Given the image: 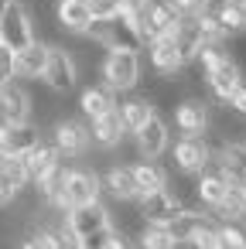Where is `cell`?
Instances as JSON below:
<instances>
[{
	"label": "cell",
	"instance_id": "cell-36",
	"mask_svg": "<svg viewBox=\"0 0 246 249\" xmlns=\"http://www.w3.org/2000/svg\"><path fill=\"white\" fill-rule=\"evenodd\" d=\"M171 4L178 7V14L181 18H195V14H205L215 0H171Z\"/></svg>",
	"mask_w": 246,
	"mask_h": 249
},
{
	"label": "cell",
	"instance_id": "cell-22",
	"mask_svg": "<svg viewBox=\"0 0 246 249\" xmlns=\"http://www.w3.org/2000/svg\"><path fill=\"white\" fill-rule=\"evenodd\" d=\"M103 178V188L116 198V201H137L140 198V191H137V181H133V171L130 167H123V164H113L106 174H99Z\"/></svg>",
	"mask_w": 246,
	"mask_h": 249
},
{
	"label": "cell",
	"instance_id": "cell-37",
	"mask_svg": "<svg viewBox=\"0 0 246 249\" xmlns=\"http://www.w3.org/2000/svg\"><path fill=\"white\" fill-rule=\"evenodd\" d=\"M103 249H137V242H133V239H130L127 232H120V229H113Z\"/></svg>",
	"mask_w": 246,
	"mask_h": 249
},
{
	"label": "cell",
	"instance_id": "cell-27",
	"mask_svg": "<svg viewBox=\"0 0 246 249\" xmlns=\"http://www.w3.org/2000/svg\"><path fill=\"white\" fill-rule=\"evenodd\" d=\"M151 113H154V103H151L147 96H133V99H127V103L120 106V123H123L127 133H137Z\"/></svg>",
	"mask_w": 246,
	"mask_h": 249
},
{
	"label": "cell",
	"instance_id": "cell-1",
	"mask_svg": "<svg viewBox=\"0 0 246 249\" xmlns=\"http://www.w3.org/2000/svg\"><path fill=\"white\" fill-rule=\"evenodd\" d=\"M93 41H99L103 48H120V52H140L144 48V38L137 31V21L130 14H113L106 21H93L89 31H86Z\"/></svg>",
	"mask_w": 246,
	"mask_h": 249
},
{
	"label": "cell",
	"instance_id": "cell-24",
	"mask_svg": "<svg viewBox=\"0 0 246 249\" xmlns=\"http://www.w3.org/2000/svg\"><path fill=\"white\" fill-rule=\"evenodd\" d=\"M113 106H116V96H113V89L106 82L103 86H86L79 92V109H82L86 120H93V116H99V113H106Z\"/></svg>",
	"mask_w": 246,
	"mask_h": 249
},
{
	"label": "cell",
	"instance_id": "cell-26",
	"mask_svg": "<svg viewBox=\"0 0 246 249\" xmlns=\"http://www.w3.org/2000/svg\"><path fill=\"white\" fill-rule=\"evenodd\" d=\"M130 171H133V181H137V191H140V195L157 191V188L168 184V171H164L157 160H147V157H144V160H137Z\"/></svg>",
	"mask_w": 246,
	"mask_h": 249
},
{
	"label": "cell",
	"instance_id": "cell-41",
	"mask_svg": "<svg viewBox=\"0 0 246 249\" xmlns=\"http://www.w3.org/2000/svg\"><path fill=\"white\" fill-rule=\"evenodd\" d=\"M239 14H243V24H246V0H243V4H239Z\"/></svg>",
	"mask_w": 246,
	"mask_h": 249
},
{
	"label": "cell",
	"instance_id": "cell-30",
	"mask_svg": "<svg viewBox=\"0 0 246 249\" xmlns=\"http://www.w3.org/2000/svg\"><path fill=\"white\" fill-rule=\"evenodd\" d=\"M208 215H215V218H222V222L246 218V205H243V191H239V184H229L226 198H222L219 205H212V212H208Z\"/></svg>",
	"mask_w": 246,
	"mask_h": 249
},
{
	"label": "cell",
	"instance_id": "cell-18",
	"mask_svg": "<svg viewBox=\"0 0 246 249\" xmlns=\"http://www.w3.org/2000/svg\"><path fill=\"white\" fill-rule=\"evenodd\" d=\"M62 160V154H58V147L55 143H45V140H38L28 154H21V164H24V171H28V184H38L55 164Z\"/></svg>",
	"mask_w": 246,
	"mask_h": 249
},
{
	"label": "cell",
	"instance_id": "cell-10",
	"mask_svg": "<svg viewBox=\"0 0 246 249\" xmlns=\"http://www.w3.org/2000/svg\"><path fill=\"white\" fill-rule=\"evenodd\" d=\"M52 143L58 147L62 157H79V154H86V147L93 143V137H89V126L82 120L58 116L55 120V130H52Z\"/></svg>",
	"mask_w": 246,
	"mask_h": 249
},
{
	"label": "cell",
	"instance_id": "cell-29",
	"mask_svg": "<svg viewBox=\"0 0 246 249\" xmlns=\"http://www.w3.org/2000/svg\"><path fill=\"white\" fill-rule=\"evenodd\" d=\"M133 242H137V249H178L171 232L164 225H154V222H144L140 232L133 235Z\"/></svg>",
	"mask_w": 246,
	"mask_h": 249
},
{
	"label": "cell",
	"instance_id": "cell-7",
	"mask_svg": "<svg viewBox=\"0 0 246 249\" xmlns=\"http://www.w3.org/2000/svg\"><path fill=\"white\" fill-rule=\"evenodd\" d=\"M0 41H4L7 48L21 52L35 41V24H31V11L24 4H18V0H11L4 18H0Z\"/></svg>",
	"mask_w": 246,
	"mask_h": 249
},
{
	"label": "cell",
	"instance_id": "cell-25",
	"mask_svg": "<svg viewBox=\"0 0 246 249\" xmlns=\"http://www.w3.org/2000/svg\"><path fill=\"white\" fill-rule=\"evenodd\" d=\"M208 222H212V215H208V212H195V208H181V212H178V215H174V218H171V222H168L164 229L171 232V239H174L178 246H185V242H188V235H191L195 229H202V225H208Z\"/></svg>",
	"mask_w": 246,
	"mask_h": 249
},
{
	"label": "cell",
	"instance_id": "cell-21",
	"mask_svg": "<svg viewBox=\"0 0 246 249\" xmlns=\"http://www.w3.org/2000/svg\"><path fill=\"white\" fill-rule=\"evenodd\" d=\"M45 62H48V41H41V38H35L28 48H21L14 55V69L21 79H41Z\"/></svg>",
	"mask_w": 246,
	"mask_h": 249
},
{
	"label": "cell",
	"instance_id": "cell-19",
	"mask_svg": "<svg viewBox=\"0 0 246 249\" xmlns=\"http://www.w3.org/2000/svg\"><path fill=\"white\" fill-rule=\"evenodd\" d=\"M55 24L69 35H86L93 24V14L86 7V0H58L55 4Z\"/></svg>",
	"mask_w": 246,
	"mask_h": 249
},
{
	"label": "cell",
	"instance_id": "cell-32",
	"mask_svg": "<svg viewBox=\"0 0 246 249\" xmlns=\"http://www.w3.org/2000/svg\"><path fill=\"white\" fill-rule=\"evenodd\" d=\"M212 242H215V222H208V225H202V229H195L191 235H188V249H212Z\"/></svg>",
	"mask_w": 246,
	"mask_h": 249
},
{
	"label": "cell",
	"instance_id": "cell-42",
	"mask_svg": "<svg viewBox=\"0 0 246 249\" xmlns=\"http://www.w3.org/2000/svg\"><path fill=\"white\" fill-rule=\"evenodd\" d=\"M239 191H243V205H246V181H243V184H239Z\"/></svg>",
	"mask_w": 246,
	"mask_h": 249
},
{
	"label": "cell",
	"instance_id": "cell-15",
	"mask_svg": "<svg viewBox=\"0 0 246 249\" xmlns=\"http://www.w3.org/2000/svg\"><path fill=\"white\" fill-rule=\"evenodd\" d=\"M174 126L181 133H208L212 130V109H208V103L198 99V96L181 99L178 109H174Z\"/></svg>",
	"mask_w": 246,
	"mask_h": 249
},
{
	"label": "cell",
	"instance_id": "cell-9",
	"mask_svg": "<svg viewBox=\"0 0 246 249\" xmlns=\"http://www.w3.org/2000/svg\"><path fill=\"white\" fill-rule=\"evenodd\" d=\"M69 215H65V222H62V229L76 239V235H86V232H96V229H106V225H113V218H110V208L103 205V201H86V205H76V208H65Z\"/></svg>",
	"mask_w": 246,
	"mask_h": 249
},
{
	"label": "cell",
	"instance_id": "cell-16",
	"mask_svg": "<svg viewBox=\"0 0 246 249\" xmlns=\"http://www.w3.org/2000/svg\"><path fill=\"white\" fill-rule=\"evenodd\" d=\"M229 178L215 167V164H208V167H202L198 174H195V184H191V191H195V198L202 201V205H219L222 198H226V191H229Z\"/></svg>",
	"mask_w": 246,
	"mask_h": 249
},
{
	"label": "cell",
	"instance_id": "cell-20",
	"mask_svg": "<svg viewBox=\"0 0 246 249\" xmlns=\"http://www.w3.org/2000/svg\"><path fill=\"white\" fill-rule=\"evenodd\" d=\"M89 137H93L99 147H106V150L120 147V140L127 137V130H123V123H120V106H113V109H106V113L93 116Z\"/></svg>",
	"mask_w": 246,
	"mask_h": 249
},
{
	"label": "cell",
	"instance_id": "cell-5",
	"mask_svg": "<svg viewBox=\"0 0 246 249\" xmlns=\"http://www.w3.org/2000/svg\"><path fill=\"white\" fill-rule=\"evenodd\" d=\"M41 79H45V86H48L52 92H58V96L72 92V89L79 86V62H76V55H69L65 48H52V45H48V62H45Z\"/></svg>",
	"mask_w": 246,
	"mask_h": 249
},
{
	"label": "cell",
	"instance_id": "cell-28",
	"mask_svg": "<svg viewBox=\"0 0 246 249\" xmlns=\"http://www.w3.org/2000/svg\"><path fill=\"white\" fill-rule=\"evenodd\" d=\"M208 11H212V18H215V24L222 28L226 38H232V35H239V31L246 28V24H243V14H239V4H229V0H215Z\"/></svg>",
	"mask_w": 246,
	"mask_h": 249
},
{
	"label": "cell",
	"instance_id": "cell-4",
	"mask_svg": "<svg viewBox=\"0 0 246 249\" xmlns=\"http://www.w3.org/2000/svg\"><path fill=\"white\" fill-rule=\"evenodd\" d=\"M133 21H137V31H140V38L147 45V41H154L161 35H171L181 24V14H178V7L171 0H147L144 14H137Z\"/></svg>",
	"mask_w": 246,
	"mask_h": 249
},
{
	"label": "cell",
	"instance_id": "cell-6",
	"mask_svg": "<svg viewBox=\"0 0 246 249\" xmlns=\"http://www.w3.org/2000/svg\"><path fill=\"white\" fill-rule=\"evenodd\" d=\"M181 208H188L185 198H181L178 191H171L168 184L137 198V212H140V218H144V222H154V225H168Z\"/></svg>",
	"mask_w": 246,
	"mask_h": 249
},
{
	"label": "cell",
	"instance_id": "cell-31",
	"mask_svg": "<svg viewBox=\"0 0 246 249\" xmlns=\"http://www.w3.org/2000/svg\"><path fill=\"white\" fill-rule=\"evenodd\" d=\"M110 232H113V225L96 229V232H86V235H76V239H72V249H103L106 239H110Z\"/></svg>",
	"mask_w": 246,
	"mask_h": 249
},
{
	"label": "cell",
	"instance_id": "cell-40",
	"mask_svg": "<svg viewBox=\"0 0 246 249\" xmlns=\"http://www.w3.org/2000/svg\"><path fill=\"white\" fill-rule=\"evenodd\" d=\"M7 4H11V0H0V18H4V11H7Z\"/></svg>",
	"mask_w": 246,
	"mask_h": 249
},
{
	"label": "cell",
	"instance_id": "cell-12",
	"mask_svg": "<svg viewBox=\"0 0 246 249\" xmlns=\"http://www.w3.org/2000/svg\"><path fill=\"white\" fill-rule=\"evenodd\" d=\"M147 45H151V65H154V72H157L164 82H181L185 62H181V55H178V48H174L171 35H161V38H154V41H147Z\"/></svg>",
	"mask_w": 246,
	"mask_h": 249
},
{
	"label": "cell",
	"instance_id": "cell-34",
	"mask_svg": "<svg viewBox=\"0 0 246 249\" xmlns=\"http://www.w3.org/2000/svg\"><path fill=\"white\" fill-rule=\"evenodd\" d=\"M86 7H89L93 21H106V18L120 14V4H116V0H86Z\"/></svg>",
	"mask_w": 246,
	"mask_h": 249
},
{
	"label": "cell",
	"instance_id": "cell-11",
	"mask_svg": "<svg viewBox=\"0 0 246 249\" xmlns=\"http://www.w3.org/2000/svg\"><path fill=\"white\" fill-rule=\"evenodd\" d=\"M133 140H137V154L140 157H147V160H157L164 150H168V143H171V130H168V120L154 109L147 120H144V126L133 133Z\"/></svg>",
	"mask_w": 246,
	"mask_h": 249
},
{
	"label": "cell",
	"instance_id": "cell-33",
	"mask_svg": "<svg viewBox=\"0 0 246 249\" xmlns=\"http://www.w3.org/2000/svg\"><path fill=\"white\" fill-rule=\"evenodd\" d=\"M14 48H7L4 41H0V86L4 82H11V79H18V69H14Z\"/></svg>",
	"mask_w": 246,
	"mask_h": 249
},
{
	"label": "cell",
	"instance_id": "cell-38",
	"mask_svg": "<svg viewBox=\"0 0 246 249\" xmlns=\"http://www.w3.org/2000/svg\"><path fill=\"white\" fill-rule=\"evenodd\" d=\"M116 4H120V11H123V14L137 18V14H144V7H147V0H116Z\"/></svg>",
	"mask_w": 246,
	"mask_h": 249
},
{
	"label": "cell",
	"instance_id": "cell-13",
	"mask_svg": "<svg viewBox=\"0 0 246 249\" xmlns=\"http://www.w3.org/2000/svg\"><path fill=\"white\" fill-rule=\"evenodd\" d=\"M212 164L232 184H243L246 181V140H219L215 154H212Z\"/></svg>",
	"mask_w": 246,
	"mask_h": 249
},
{
	"label": "cell",
	"instance_id": "cell-2",
	"mask_svg": "<svg viewBox=\"0 0 246 249\" xmlns=\"http://www.w3.org/2000/svg\"><path fill=\"white\" fill-rule=\"evenodd\" d=\"M103 82L113 89V92H127L140 82V55L137 52H120V48H110L103 65Z\"/></svg>",
	"mask_w": 246,
	"mask_h": 249
},
{
	"label": "cell",
	"instance_id": "cell-43",
	"mask_svg": "<svg viewBox=\"0 0 246 249\" xmlns=\"http://www.w3.org/2000/svg\"><path fill=\"white\" fill-rule=\"evenodd\" d=\"M229 4H243V0H229Z\"/></svg>",
	"mask_w": 246,
	"mask_h": 249
},
{
	"label": "cell",
	"instance_id": "cell-8",
	"mask_svg": "<svg viewBox=\"0 0 246 249\" xmlns=\"http://www.w3.org/2000/svg\"><path fill=\"white\" fill-rule=\"evenodd\" d=\"M99 195H103V178L96 171L69 167L65 188H62V205L65 208H76V205H86V201H99Z\"/></svg>",
	"mask_w": 246,
	"mask_h": 249
},
{
	"label": "cell",
	"instance_id": "cell-39",
	"mask_svg": "<svg viewBox=\"0 0 246 249\" xmlns=\"http://www.w3.org/2000/svg\"><path fill=\"white\" fill-rule=\"evenodd\" d=\"M18 249H45V242L38 239V232H35V229H28V232H24V239L18 242Z\"/></svg>",
	"mask_w": 246,
	"mask_h": 249
},
{
	"label": "cell",
	"instance_id": "cell-14",
	"mask_svg": "<svg viewBox=\"0 0 246 249\" xmlns=\"http://www.w3.org/2000/svg\"><path fill=\"white\" fill-rule=\"evenodd\" d=\"M31 120V92L21 82L0 86V123H28Z\"/></svg>",
	"mask_w": 246,
	"mask_h": 249
},
{
	"label": "cell",
	"instance_id": "cell-35",
	"mask_svg": "<svg viewBox=\"0 0 246 249\" xmlns=\"http://www.w3.org/2000/svg\"><path fill=\"white\" fill-rule=\"evenodd\" d=\"M226 106H229L236 116H246V79H239V82H236V89L226 96Z\"/></svg>",
	"mask_w": 246,
	"mask_h": 249
},
{
	"label": "cell",
	"instance_id": "cell-23",
	"mask_svg": "<svg viewBox=\"0 0 246 249\" xmlns=\"http://www.w3.org/2000/svg\"><path fill=\"white\" fill-rule=\"evenodd\" d=\"M171 41H174V48H178V55H181L185 65L195 62L198 48L205 45V41H202V31H198V24H195V18H181V24L171 31Z\"/></svg>",
	"mask_w": 246,
	"mask_h": 249
},
{
	"label": "cell",
	"instance_id": "cell-17",
	"mask_svg": "<svg viewBox=\"0 0 246 249\" xmlns=\"http://www.w3.org/2000/svg\"><path fill=\"white\" fill-rule=\"evenodd\" d=\"M239 79H243V65L236 62V55H226L212 72H205V82H208V92L215 96V103H226V96L236 89Z\"/></svg>",
	"mask_w": 246,
	"mask_h": 249
},
{
	"label": "cell",
	"instance_id": "cell-3",
	"mask_svg": "<svg viewBox=\"0 0 246 249\" xmlns=\"http://www.w3.org/2000/svg\"><path fill=\"white\" fill-rule=\"evenodd\" d=\"M212 154H215V143L208 133H181V140L174 143V167L195 178L202 167L212 164Z\"/></svg>",
	"mask_w": 246,
	"mask_h": 249
}]
</instances>
